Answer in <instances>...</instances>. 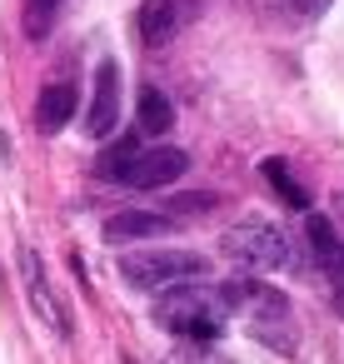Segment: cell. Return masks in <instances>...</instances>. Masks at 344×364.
Masks as SVG:
<instances>
[{"label":"cell","mask_w":344,"mask_h":364,"mask_svg":"<svg viewBox=\"0 0 344 364\" xmlns=\"http://www.w3.org/2000/svg\"><path fill=\"white\" fill-rule=\"evenodd\" d=\"M220 250H225L235 264L254 269V274H274V269L289 264V235H284L279 225L259 220V215H244L240 225H230V230L220 235Z\"/></svg>","instance_id":"cell-1"},{"label":"cell","mask_w":344,"mask_h":364,"mask_svg":"<svg viewBox=\"0 0 344 364\" xmlns=\"http://www.w3.org/2000/svg\"><path fill=\"white\" fill-rule=\"evenodd\" d=\"M160 324L165 329H175L180 339H195V344H210V339H220V329H225V314H230V304H225V294H205V289H165V299H160Z\"/></svg>","instance_id":"cell-2"},{"label":"cell","mask_w":344,"mask_h":364,"mask_svg":"<svg viewBox=\"0 0 344 364\" xmlns=\"http://www.w3.org/2000/svg\"><path fill=\"white\" fill-rule=\"evenodd\" d=\"M205 274V255L195 250H135L120 255V279L135 289H175Z\"/></svg>","instance_id":"cell-3"},{"label":"cell","mask_w":344,"mask_h":364,"mask_svg":"<svg viewBox=\"0 0 344 364\" xmlns=\"http://www.w3.org/2000/svg\"><path fill=\"white\" fill-rule=\"evenodd\" d=\"M120 125V65L100 60L95 65V90H90V110H85V135L105 140Z\"/></svg>","instance_id":"cell-4"},{"label":"cell","mask_w":344,"mask_h":364,"mask_svg":"<svg viewBox=\"0 0 344 364\" xmlns=\"http://www.w3.org/2000/svg\"><path fill=\"white\" fill-rule=\"evenodd\" d=\"M185 170H190V155H185V150L155 145V150H140V160L125 170L120 185H130V190H165V185H175Z\"/></svg>","instance_id":"cell-5"},{"label":"cell","mask_w":344,"mask_h":364,"mask_svg":"<svg viewBox=\"0 0 344 364\" xmlns=\"http://www.w3.org/2000/svg\"><path fill=\"white\" fill-rule=\"evenodd\" d=\"M21 279H26V299H31V309L45 319V329H50V334H70L65 309L55 304L50 279H45V264H41V255H36V250H21Z\"/></svg>","instance_id":"cell-6"},{"label":"cell","mask_w":344,"mask_h":364,"mask_svg":"<svg viewBox=\"0 0 344 364\" xmlns=\"http://www.w3.org/2000/svg\"><path fill=\"white\" fill-rule=\"evenodd\" d=\"M175 225V215H155V210H120V215H110L105 220V240L110 245H130V240H155V235H165Z\"/></svg>","instance_id":"cell-7"},{"label":"cell","mask_w":344,"mask_h":364,"mask_svg":"<svg viewBox=\"0 0 344 364\" xmlns=\"http://www.w3.org/2000/svg\"><path fill=\"white\" fill-rule=\"evenodd\" d=\"M185 0H145L140 6V36H145V46H165V41H175V31L185 26Z\"/></svg>","instance_id":"cell-8"},{"label":"cell","mask_w":344,"mask_h":364,"mask_svg":"<svg viewBox=\"0 0 344 364\" xmlns=\"http://www.w3.org/2000/svg\"><path fill=\"white\" fill-rule=\"evenodd\" d=\"M135 125H140V135H165V130L175 125V105H170V95L155 90V85H145V90L135 95Z\"/></svg>","instance_id":"cell-9"},{"label":"cell","mask_w":344,"mask_h":364,"mask_svg":"<svg viewBox=\"0 0 344 364\" xmlns=\"http://www.w3.org/2000/svg\"><path fill=\"white\" fill-rule=\"evenodd\" d=\"M140 150H145V140H140V135H120L115 145H105V150H100L95 175H100V180H110V185H120V180H125V170L140 160Z\"/></svg>","instance_id":"cell-10"},{"label":"cell","mask_w":344,"mask_h":364,"mask_svg":"<svg viewBox=\"0 0 344 364\" xmlns=\"http://www.w3.org/2000/svg\"><path fill=\"white\" fill-rule=\"evenodd\" d=\"M75 115V90L70 85H50L45 95H41V110H36V120H41V130L45 135H55V130H65V120Z\"/></svg>","instance_id":"cell-11"},{"label":"cell","mask_w":344,"mask_h":364,"mask_svg":"<svg viewBox=\"0 0 344 364\" xmlns=\"http://www.w3.org/2000/svg\"><path fill=\"white\" fill-rule=\"evenodd\" d=\"M264 180L274 185V195H284V205L309 210V190H304V185H294V175H289V165H284V160H264Z\"/></svg>","instance_id":"cell-12"},{"label":"cell","mask_w":344,"mask_h":364,"mask_svg":"<svg viewBox=\"0 0 344 364\" xmlns=\"http://www.w3.org/2000/svg\"><path fill=\"white\" fill-rule=\"evenodd\" d=\"M55 11H60V0H26V36L41 41L55 26Z\"/></svg>","instance_id":"cell-13"},{"label":"cell","mask_w":344,"mask_h":364,"mask_svg":"<svg viewBox=\"0 0 344 364\" xmlns=\"http://www.w3.org/2000/svg\"><path fill=\"white\" fill-rule=\"evenodd\" d=\"M215 205H220V195H210V190H195V195H175V200H165V215L185 220V215H195V210H215Z\"/></svg>","instance_id":"cell-14"},{"label":"cell","mask_w":344,"mask_h":364,"mask_svg":"<svg viewBox=\"0 0 344 364\" xmlns=\"http://www.w3.org/2000/svg\"><path fill=\"white\" fill-rule=\"evenodd\" d=\"M284 6H289V11H299V16H319L329 0H284Z\"/></svg>","instance_id":"cell-15"},{"label":"cell","mask_w":344,"mask_h":364,"mask_svg":"<svg viewBox=\"0 0 344 364\" xmlns=\"http://www.w3.org/2000/svg\"><path fill=\"white\" fill-rule=\"evenodd\" d=\"M334 309H339V314H344V284H339V294H334Z\"/></svg>","instance_id":"cell-16"},{"label":"cell","mask_w":344,"mask_h":364,"mask_svg":"<svg viewBox=\"0 0 344 364\" xmlns=\"http://www.w3.org/2000/svg\"><path fill=\"white\" fill-rule=\"evenodd\" d=\"M125 364H135V359H125Z\"/></svg>","instance_id":"cell-17"}]
</instances>
